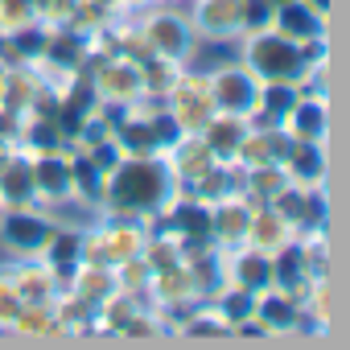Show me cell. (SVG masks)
Listing matches in <instances>:
<instances>
[{"mask_svg": "<svg viewBox=\"0 0 350 350\" xmlns=\"http://www.w3.org/2000/svg\"><path fill=\"white\" fill-rule=\"evenodd\" d=\"M157 194V173L144 169V165H132L120 173V182H116V198L124 202H148Z\"/></svg>", "mask_w": 350, "mask_h": 350, "instance_id": "cell-1", "label": "cell"}, {"mask_svg": "<svg viewBox=\"0 0 350 350\" xmlns=\"http://www.w3.org/2000/svg\"><path fill=\"white\" fill-rule=\"evenodd\" d=\"M288 54H293V50H284V46H276V42H268V46L260 50V62H264L268 70H280V66L288 70V66H293V58H288Z\"/></svg>", "mask_w": 350, "mask_h": 350, "instance_id": "cell-2", "label": "cell"}, {"mask_svg": "<svg viewBox=\"0 0 350 350\" xmlns=\"http://www.w3.org/2000/svg\"><path fill=\"white\" fill-rule=\"evenodd\" d=\"M13 235H17V239H29V243H33V239L42 235V227H33V223H21V219H17V223H13Z\"/></svg>", "mask_w": 350, "mask_h": 350, "instance_id": "cell-3", "label": "cell"}, {"mask_svg": "<svg viewBox=\"0 0 350 350\" xmlns=\"http://www.w3.org/2000/svg\"><path fill=\"white\" fill-rule=\"evenodd\" d=\"M288 25H293V29H305L309 21H305V13H288Z\"/></svg>", "mask_w": 350, "mask_h": 350, "instance_id": "cell-4", "label": "cell"}, {"mask_svg": "<svg viewBox=\"0 0 350 350\" xmlns=\"http://www.w3.org/2000/svg\"><path fill=\"white\" fill-rule=\"evenodd\" d=\"M268 313H272V321H284L288 317V309H280V305H268Z\"/></svg>", "mask_w": 350, "mask_h": 350, "instance_id": "cell-5", "label": "cell"}]
</instances>
